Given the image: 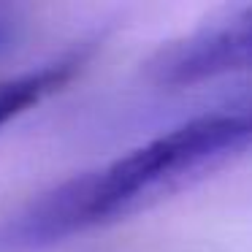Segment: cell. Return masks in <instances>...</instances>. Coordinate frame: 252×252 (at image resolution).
<instances>
[{"mask_svg": "<svg viewBox=\"0 0 252 252\" xmlns=\"http://www.w3.org/2000/svg\"><path fill=\"white\" fill-rule=\"evenodd\" d=\"M252 152V98L182 120L0 217V252H46L125 220Z\"/></svg>", "mask_w": 252, "mask_h": 252, "instance_id": "1", "label": "cell"}, {"mask_svg": "<svg viewBox=\"0 0 252 252\" xmlns=\"http://www.w3.org/2000/svg\"><path fill=\"white\" fill-rule=\"evenodd\" d=\"M247 71H252V6L209 19L149 60V76L165 87H187Z\"/></svg>", "mask_w": 252, "mask_h": 252, "instance_id": "2", "label": "cell"}, {"mask_svg": "<svg viewBox=\"0 0 252 252\" xmlns=\"http://www.w3.org/2000/svg\"><path fill=\"white\" fill-rule=\"evenodd\" d=\"M79 68H82V57L68 55L55 63H46L41 68H33L28 73L0 79V130L8 122L17 120L19 114L33 109L35 103H41L49 95H55L57 90H63L76 76Z\"/></svg>", "mask_w": 252, "mask_h": 252, "instance_id": "3", "label": "cell"}, {"mask_svg": "<svg viewBox=\"0 0 252 252\" xmlns=\"http://www.w3.org/2000/svg\"><path fill=\"white\" fill-rule=\"evenodd\" d=\"M25 38V17L14 6L0 3V60L11 55Z\"/></svg>", "mask_w": 252, "mask_h": 252, "instance_id": "4", "label": "cell"}]
</instances>
